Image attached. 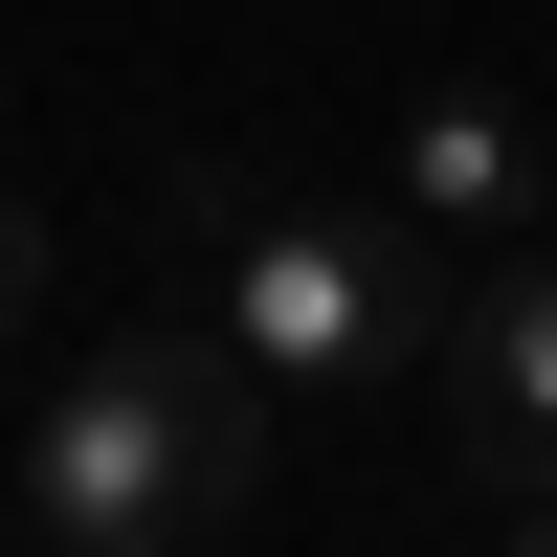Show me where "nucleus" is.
I'll use <instances>...</instances> for the list:
<instances>
[{
	"label": "nucleus",
	"mask_w": 557,
	"mask_h": 557,
	"mask_svg": "<svg viewBox=\"0 0 557 557\" xmlns=\"http://www.w3.org/2000/svg\"><path fill=\"white\" fill-rule=\"evenodd\" d=\"M268 357L223 335V312H134V335H89L67 380L23 401V535L67 557H223L268 513Z\"/></svg>",
	"instance_id": "obj_1"
},
{
	"label": "nucleus",
	"mask_w": 557,
	"mask_h": 557,
	"mask_svg": "<svg viewBox=\"0 0 557 557\" xmlns=\"http://www.w3.org/2000/svg\"><path fill=\"white\" fill-rule=\"evenodd\" d=\"M157 201H178L201 312H223L290 401H380V380H424V357H446V268H424V223H401V201H246L223 157H178Z\"/></svg>",
	"instance_id": "obj_2"
},
{
	"label": "nucleus",
	"mask_w": 557,
	"mask_h": 557,
	"mask_svg": "<svg viewBox=\"0 0 557 557\" xmlns=\"http://www.w3.org/2000/svg\"><path fill=\"white\" fill-rule=\"evenodd\" d=\"M424 380H446V446H469L491 491H557V246H469Z\"/></svg>",
	"instance_id": "obj_3"
},
{
	"label": "nucleus",
	"mask_w": 557,
	"mask_h": 557,
	"mask_svg": "<svg viewBox=\"0 0 557 557\" xmlns=\"http://www.w3.org/2000/svg\"><path fill=\"white\" fill-rule=\"evenodd\" d=\"M401 223H446V246H535V223H557V134H535V89L446 67L424 112H401Z\"/></svg>",
	"instance_id": "obj_4"
},
{
	"label": "nucleus",
	"mask_w": 557,
	"mask_h": 557,
	"mask_svg": "<svg viewBox=\"0 0 557 557\" xmlns=\"http://www.w3.org/2000/svg\"><path fill=\"white\" fill-rule=\"evenodd\" d=\"M23 312H45V201L0 178V357H23Z\"/></svg>",
	"instance_id": "obj_5"
}]
</instances>
